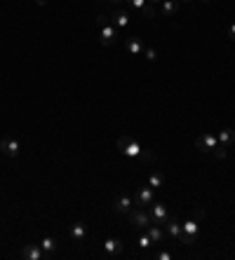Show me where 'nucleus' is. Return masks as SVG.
Returning <instances> with one entry per match:
<instances>
[{"label":"nucleus","instance_id":"nucleus-1","mask_svg":"<svg viewBox=\"0 0 235 260\" xmlns=\"http://www.w3.org/2000/svg\"><path fill=\"white\" fill-rule=\"evenodd\" d=\"M118 152L120 155H125V157H130V159H151V152H146L141 148V145L136 143L134 139H130V136H123V139H118Z\"/></svg>","mask_w":235,"mask_h":260},{"label":"nucleus","instance_id":"nucleus-2","mask_svg":"<svg viewBox=\"0 0 235 260\" xmlns=\"http://www.w3.org/2000/svg\"><path fill=\"white\" fill-rule=\"evenodd\" d=\"M97 26H99V43L104 45V47H111L118 40V28L111 24V19L106 17V14L97 17Z\"/></svg>","mask_w":235,"mask_h":260},{"label":"nucleus","instance_id":"nucleus-3","mask_svg":"<svg viewBox=\"0 0 235 260\" xmlns=\"http://www.w3.org/2000/svg\"><path fill=\"white\" fill-rule=\"evenodd\" d=\"M181 228H184V235H181L179 242L184 244V246H193V244H198L200 239V225L195 223V220H186V223H181Z\"/></svg>","mask_w":235,"mask_h":260},{"label":"nucleus","instance_id":"nucleus-4","mask_svg":"<svg viewBox=\"0 0 235 260\" xmlns=\"http://www.w3.org/2000/svg\"><path fill=\"white\" fill-rule=\"evenodd\" d=\"M130 223L134 225V228H139V230H146L153 220H151V216H149V211H143V206H134L130 213Z\"/></svg>","mask_w":235,"mask_h":260},{"label":"nucleus","instance_id":"nucleus-5","mask_svg":"<svg viewBox=\"0 0 235 260\" xmlns=\"http://www.w3.org/2000/svg\"><path fill=\"white\" fill-rule=\"evenodd\" d=\"M125 5L130 7V10H134V12H141L146 19H153L155 17V5H151L149 0H125Z\"/></svg>","mask_w":235,"mask_h":260},{"label":"nucleus","instance_id":"nucleus-6","mask_svg":"<svg viewBox=\"0 0 235 260\" xmlns=\"http://www.w3.org/2000/svg\"><path fill=\"white\" fill-rule=\"evenodd\" d=\"M155 202V190L151 188L149 183L141 185V188H136V194H134V204L136 206H151Z\"/></svg>","mask_w":235,"mask_h":260},{"label":"nucleus","instance_id":"nucleus-7","mask_svg":"<svg viewBox=\"0 0 235 260\" xmlns=\"http://www.w3.org/2000/svg\"><path fill=\"white\" fill-rule=\"evenodd\" d=\"M149 216L153 223L158 225H165L167 223V218H169V211H167V206L160 204V202H153V204L149 206Z\"/></svg>","mask_w":235,"mask_h":260},{"label":"nucleus","instance_id":"nucleus-8","mask_svg":"<svg viewBox=\"0 0 235 260\" xmlns=\"http://www.w3.org/2000/svg\"><path fill=\"white\" fill-rule=\"evenodd\" d=\"M198 150H202V152H214L219 148V139H217V134H202L198 139Z\"/></svg>","mask_w":235,"mask_h":260},{"label":"nucleus","instance_id":"nucleus-9","mask_svg":"<svg viewBox=\"0 0 235 260\" xmlns=\"http://www.w3.org/2000/svg\"><path fill=\"white\" fill-rule=\"evenodd\" d=\"M108 19H111V24L115 26L118 30H125L130 26V14H127V10H123V7H115V12H113Z\"/></svg>","mask_w":235,"mask_h":260},{"label":"nucleus","instance_id":"nucleus-10","mask_svg":"<svg viewBox=\"0 0 235 260\" xmlns=\"http://www.w3.org/2000/svg\"><path fill=\"white\" fill-rule=\"evenodd\" d=\"M0 150L5 157H17L19 152H21V143L17 139H3L0 141Z\"/></svg>","mask_w":235,"mask_h":260},{"label":"nucleus","instance_id":"nucleus-11","mask_svg":"<svg viewBox=\"0 0 235 260\" xmlns=\"http://www.w3.org/2000/svg\"><path fill=\"white\" fill-rule=\"evenodd\" d=\"M134 206H136L134 197H130V194H120V197H115V202H113V209H115L118 213H130Z\"/></svg>","mask_w":235,"mask_h":260},{"label":"nucleus","instance_id":"nucleus-12","mask_svg":"<svg viewBox=\"0 0 235 260\" xmlns=\"http://www.w3.org/2000/svg\"><path fill=\"white\" fill-rule=\"evenodd\" d=\"M125 49H127L130 54H134V56H141V54H143V49H146V43H143L141 38L130 36L127 40H125Z\"/></svg>","mask_w":235,"mask_h":260},{"label":"nucleus","instance_id":"nucleus-13","mask_svg":"<svg viewBox=\"0 0 235 260\" xmlns=\"http://www.w3.org/2000/svg\"><path fill=\"white\" fill-rule=\"evenodd\" d=\"M21 255H24V260H43L45 258L40 244H24V248H21Z\"/></svg>","mask_w":235,"mask_h":260},{"label":"nucleus","instance_id":"nucleus-14","mask_svg":"<svg viewBox=\"0 0 235 260\" xmlns=\"http://www.w3.org/2000/svg\"><path fill=\"white\" fill-rule=\"evenodd\" d=\"M162 228H165V235L174 237V239H181V235H184V228H181V223L177 220V218H172V216L167 218V223L162 225Z\"/></svg>","mask_w":235,"mask_h":260},{"label":"nucleus","instance_id":"nucleus-15","mask_svg":"<svg viewBox=\"0 0 235 260\" xmlns=\"http://www.w3.org/2000/svg\"><path fill=\"white\" fill-rule=\"evenodd\" d=\"M146 235L151 237V242H153L155 246L165 242V228H162V225H158V223H151L149 228H146Z\"/></svg>","mask_w":235,"mask_h":260},{"label":"nucleus","instance_id":"nucleus-16","mask_svg":"<svg viewBox=\"0 0 235 260\" xmlns=\"http://www.w3.org/2000/svg\"><path fill=\"white\" fill-rule=\"evenodd\" d=\"M68 235H71V239H73L75 244H82L87 239V235H90V232H87V225L85 223H73Z\"/></svg>","mask_w":235,"mask_h":260},{"label":"nucleus","instance_id":"nucleus-17","mask_svg":"<svg viewBox=\"0 0 235 260\" xmlns=\"http://www.w3.org/2000/svg\"><path fill=\"white\" fill-rule=\"evenodd\" d=\"M40 248H43L45 258H54L56 248H59V242H56L54 237H43V242H40Z\"/></svg>","mask_w":235,"mask_h":260},{"label":"nucleus","instance_id":"nucleus-18","mask_svg":"<svg viewBox=\"0 0 235 260\" xmlns=\"http://www.w3.org/2000/svg\"><path fill=\"white\" fill-rule=\"evenodd\" d=\"M104 253L106 255H120L123 253V242H120V239H113V237H108V239H106L104 242Z\"/></svg>","mask_w":235,"mask_h":260},{"label":"nucleus","instance_id":"nucleus-19","mask_svg":"<svg viewBox=\"0 0 235 260\" xmlns=\"http://www.w3.org/2000/svg\"><path fill=\"white\" fill-rule=\"evenodd\" d=\"M179 5H181L179 0H162L158 12H160L162 17H174V14L179 12Z\"/></svg>","mask_w":235,"mask_h":260},{"label":"nucleus","instance_id":"nucleus-20","mask_svg":"<svg viewBox=\"0 0 235 260\" xmlns=\"http://www.w3.org/2000/svg\"><path fill=\"white\" fill-rule=\"evenodd\" d=\"M217 139H219V145L228 148V145L235 141V132H233V129H221V132L217 134Z\"/></svg>","mask_w":235,"mask_h":260},{"label":"nucleus","instance_id":"nucleus-21","mask_svg":"<svg viewBox=\"0 0 235 260\" xmlns=\"http://www.w3.org/2000/svg\"><path fill=\"white\" fill-rule=\"evenodd\" d=\"M149 185H151L153 190L162 188V185H165V176H162L160 171H155V174H151V176H149Z\"/></svg>","mask_w":235,"mask_h":260},{"label":"nucleus","instance_id":"nucleus-22","mask_svg":"<svg viewBox=\"0 0 235 260\" xmlns=\"http://www.w3.org/2000/svg\"><path fill=\"white\" fill-rule=\"evenodd\" d=\"M136 244H139V248H151V246H153V242H151V237L146 235V232L136 235Z\"/></svg>","mask_w":235,"mask_h":260},{"label":"nucleus","instance_id":"nucleus-23","mask_svg":"<svg viewBox=\"0 0 235 260\" xmlns=\"http://www.w3.org/2000/svg\"><path fill=\"white\" fill-rule=\"evenodd\" d=\"M141 56H146V61H151V63H153V61L158 59V52H155V49H151V47H146Z\"/></svg>","mask_w":235,"mask_h":260},{"label":"nucleus","instance_id":"nucleus-24","mask_svg":"<svg viewBox=\"0 0 235 260\" xmlns=\"http://www.w3.org/2000/svg\"><path fill=\"white\" fill-rule=\"evenodd\" d=\"M174 255L169 253V251H158V253H155V260H172Z\"/></svg>","mask_w":235,"mask_h":260},{"label":"nucleus","instance_id":"nucleus-25","mask_svg":"<svg viewBox=\"0 0 235 260\" xmlns=\"http://www.w3.org/2000/svg\"><path fill=\"white\" fill-rule=\"evenodd\" d=\"M228 38H230V40H235V21L228 26Z\"/></svg>","mask_w":235,"mask_h":260},{"label":"nucleus","instance_id":"nucleus-26","mask_svg":"<svg viewBox=\"0 0 235 260\" xmlns=\"http://www.w3.org/2000/svg\"><path fill=\"white\" fill-rule=\"evenodd\" d=\"M111 5H115V7H123L125 5V0H108Z\"/></svg>","mask_w":235,"mask_h":260},{"label":"nucleus","instance_id":"nucleus-27","mask_svg":"<svg viewBox=\"0 0 235 260\" xmlns=\"http://www.w3.org/2000/svg\"><path fill=\"white\" fill-rule=\"evenodd\" d=\"M149 3H151V5H160L162 0H149Z\"/></svg>","mask_w":235,"mask_h":260},{"label":"nucleus","instance_id":"nucleus-28","mask_svg":"<svg viewBox=\"0 0 235 260\" xmlns=\"http://www.w3.org/2000/svg\"><path fill=\"white\" fill-rule=\"evenodd\" d=\"M179 3H193V0H179ZM202 3H210V0H202Z\"/></svg>","mask_w":235,"mask_h":260}]
</instances>
